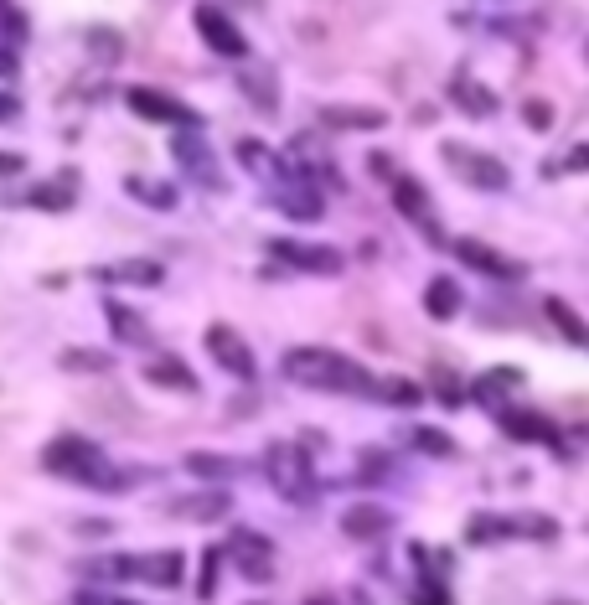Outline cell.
<instances>
[{
    "mask_svg": "<svg viewBox=\"0 0 589 605\" xmlns=\"http://www.w3.org/2000/svg\"><path fill=\"white\" fill-rule=\"evenodd\" d=\"M321 125H331V130H383L388 114L383 109H367V104H326L321 109Z\"/></svg>",
    "mask_w": 589,
    "mask_h": 605,
    "instance_id": "cell-25",
    "label": "cell"
},
{
    "mask_svg": "<svg viewBox=\"0 0 589 605\" xmlns=\"http://www.w3.org/2000/svg\"><path fill=\"white\" fill-rule=\"evenodd\" d=\"M460 306H465V295H460V285H455L450 275H434V280L424 285V311H429L434 321H455Z\"/></svg>",
    "mask_w": 589,
    "mask_h": 605,
    "instance_id": "cell-26",
    "label": "cell"
},
{
    "mask_svg": "<svg viewBox=\"0 0 589 605\" xmlns=\"http://www.w3.org/2000/svg\"><path fill=\"white\" fill-rule=\"evenodd\" d=\"M264 481L274 487V497H285V502H316V492H321V476H316V466H310V450L305 445H295V440H274L269 450H264Z\"/></svg>",
    "mask_w": 589,
    "mask_h": 605,
    "instance_id": "cell-3",
    "label": "cell"
},
{
    "mask_svg": "<svg viewBox=\"0 0 589 605\" xmlns=\"http://www.w3.org/2000/svg\"><path fill=\"white\" fill-rule=\"evenodd\" d=\"M145 383L171 388V393H197V388H202V383H197V373L186 368L181 357H171V352H161V357H150V362H145Z\"/></svg>",
    "mask_w": 589,
    "mask_h": 605,
    "instance_id": "cell-21",
    "label": "cell"
},
{
    "mask_svg": "<svg viewBox=\"0 0 589 605\" xmlns=\"http://www.w3.org/2000/svg\"><path fill=\"white\" fill-rule=\"evenodd\" d=\"M93 280H104V285H140V290H155V285L166 280V269L155 264V259H119V264L93 269Z\"/></svg>",
    "mask_w": 589,
    "mask_h": 605,
    "instance_id": "cell-19",
    "label": "cell"
},
{
    "mask_svg": "<svg viewBox=\"0 0 589 605\" xmlns=\"http://www.w3.org/2000/svg\"><path fill=\"white\" fill-rule=\"evenodd\" d=\"M181 471H192L197 481H233V476H243V471H254V461L223 456V450H186Z\"/></svg>",
    "mask_w": 589,
    "mask_h": 605,
    "instance_id": "cell-18",
    "label": "cell"
},
{
    "mask_svg": "<svg viewBox=\"0 0 589 605\" xmlns=\"http://www.w3.org/2000/svg\"><path fill=\"white\" fill-rule=\"evenodd\" d=\"M496 425H502L512 440H522V445H558L553 419L538 414V409H496Z\"/></svg>",
    "mask_w": 589,
    "mask_h": 605,
    "instance_id": "cell-16",
    "label": "cell"
},
{
    "mask_svg": "<svg viewBox=\"0 0 589 605\" xmlns=\"http://www.w3.org/2000/svg\"><path fill=\"white\" fill-rule=\"evenodd\" d=\"M124 192H130L135 202H145V207H161V213H171V207H176V187L150 181V176H124Z\"/></svg>",
    "mask_w": 589,
    "mask_h": 605,
    "instance_id": "cell-30",
    "label": "cell"
},
{
    "mask_svg": "<svg viewBox=\"0 0 589 605\" xmlns=\"http://www.w3.org/2000/svg\"><path fill=\"white\" fill-rule=\"evenodd\" d=\"M135 580H145L155 590H176L186 580V554H176V549H150V554H140L135 559Z\"/></svg>",
    "mask_w": 589,
    "mask_h": 605,
    "instance_id": "cell-17",
    "label": "cell"
},
{
    "mask_svg": "<svg viewBox=\"0 0 589 605\" xmlns=\"http://www.w3.org/2000/svg\"><path fill=\"white\" fill-rule=\"evenodd\" d=\"M543 316L558 326V337H564L569 347L589 352V321H584V316H574V306H569L564 295H548V300H543Z\"/></svg>",
    "mask_w": 589,
    "mask_h": 605,
    "instance_id": "cell-24",
    "label": "cell"
},
{
    "mask_svg": "<svg viewBox=\"0 0 589 605\" xmlns=\"http://www.w3.org/2000/svg\"><path fill=\"white\" fill-rule=\"evenodd\" d=\"M414 605H455L445 580H429V574H419V585H414Z\"/></svg>",
    "mask_w": 589,
    "mask_h": 605,
    "instance_id": "cell-38",
    "label": "cell"
},
{
    "mask_svg": "<svg viewBox=\"0 0 589 605\" xmlns=\"http://www.w3.org/2000/svg\"><path fill=\"white\" fill-rule=\"evenodd\" d=\"M88 52L99 57V63H119V52H124V42H119L114 32H104V26H93V32H88Z\"/></svg>",
    "mask_w": 589,
    "mask_h": 605,
    "instance_id": "cell-37",
    "label": "cell"
},
{
    "mask_svg": "<svg viewBox=\"0 0 589 605\" xmlns=\"http://www.w3.org/2000/svg\"><path fill=\"white\" fill-rule=\"evenodd\" d=\"M73 197H78V176L73 171H62L52 187H37L31 192V207H47V213H62V207H73Z\"/></svg>",
    "mask_w": 589,
    "mask_h": 605,
    "instance_id": "cell-33",
    "label": "cell"
},
{
    "mask_svg": "<svg viewBox=\"0 0 589 605\" xmlns=\"http://www.w3.org/2000/svg\"><path fill=\"white\" fill-rule=\"evenodd\" d=\"M269 259L300 269V275H341V259L331 244H305V238H269Z\"/></svg>",
    "mask_w": 589,
    "mask_h": 605,
    "instance_id": "cell-8",
    "label": "cell"
},
{
    "mask_svg": "<svg viewBox=\"0 0 589 605\" xmlns=\"http://www.w3.org/2000/svg\"><path fill=\"white\" fill-rule=\"evenodd\" d=\"M62 368H88V373H109L114 362L104 352H62Z\"/></svg>",
    "mask_w": 589,
    "mask_h": 605,
    "instance_id": "cell-40",
    "label": "cell"
},
{
    "mask_svg": "<svg viewBox=\"0 0 589 605\" xmlns=\"http://www.w3.org/2000/svg\"><path fill=\"white\" fill-rule=\"evenodd\" d=\"M450 99H455V109H460V114H471V119H491L496 109H502L496 88H486L471 68H460V73L450 78Z\"/></svg>",
    "mask_w": 589,
    "mask_h": 605,
    "instance_id": "cell-15",
    "label": "cell"
},
{
    "mask_svg": "<svg viewBox=\"0 0 589 605\" xmlns=\"http://www.w3.org/2000/svg\"><path fill=\"white\" fill-rule=\"evenodd\" d=\"M223 559H228V549H202V580H197V595H202V600L217 595V580H223Z\"/></svg>",
    "mask_w": 589,
    "mask_h": 605,
    "instance_id": "cell-35",
    "label": "cell"
},
{
    "mask_svg": "<svg viewBox=\"0 0 589 605\" xmlns=\"http://www.w3.org/2000/svg\"><path fill=\"white\" fill-rule=\"evenodd\" d=\"M450 249H455L460 264H471L476 275H486V280H522V275H527L522 259H512V254H502V249L481 244V238H455Z\"/></svg>",
    "mask_w": 589,
    "mask_h": 605,
    "instance_id": "cell-11",
    "label": "cell"
},
{
    "mask_svg": "<svg viewBox=\"0 0 589 605\" xmlns=\"http://www.w3.org/2000/svg\"><path fill=\"white\" fill-rule=\"evenodd\" d=\"M11 119H21V99L11 88H0V125H11Z\"/></svg>",
    "mask_w": 589,
    "mask_h": 605,
    "instance_id": "cell-43",
    "label": "cell"
},
{
    "mask_svg": "<svg viewBox=\"0 0 589 605\" xmlns=\"http://www.w3.org/2000/svg\"><path fill=\"white\" fill-rule=\"evenodd\" d=\"M124 104H130L140 119H150V125H181V130L202 125V114L192 104H181V99L161 94V88H150V83H130V88H124Z\"/></svg>",
    "mask_w": 589,
    "mask_h": 605,
    "instance_id": "cell-6",
    "label": "cell"
},
{
    "mask_svg": "<svg viewBox=\"0 0 589 605\" xmlns=\"http://www.w3.org/2000/svg\"><path fill=\"white\" fill-rule=\"evenodd\" d=\"M548 605H584V600H548Z\"/></svg>",
    "mask_w": 589,
    "mask_h": 605,
    "instance_id": "cell-49",
    "label": "cell"
},
{
    "mask_svg": "<svg viewBox=\"0 0 589 605\" xmlns=\"http://www.w3.org/2000/svg\"><path fill=\"white\" fill-rule=\"evenodd\" d=\"M16 171H26V156H16V150H6V156H0V176H16Z\"/></svg>",
    "mask_w": 589,
    "mask_h": 605,
    "instance_id": "cell-45",
    "label": "cell"
},
{
    "mask_svg": "<svg viewBox=\"0 0 589 605\" xmlns=\"http://www.w3.org/2000/svg\"><path fill=\"white\" fill-rule=\"evenodd\" d=\"M305 605H341V600H336V595H310Z\"/></svg>",
    "mask_w": 589,
    "mask_h": 605,
    "instance_id": "cell-48",
    "label": "cell"
},
{
    "mask_svg": "<svg viewBox=\"0 0 589 605\" xmlns=\"http://www.w3.org/2000/svg\"><path fill=\"white\" fill-rule=\"evenodd\" d=\"M42 471L47 476H62V481H78V487H93V492H119L124 476H114V466L104 461V450L93 445L88 435H57L42 445Z\"/></svg>",
    "mask_w": 589,
    "mask_h": 605,
    "instance_id": "cell-2",
    "label": "cell"
},
{
    "mask_svg": "<svg viewBox=\"0 0 589 605\" xmlns=\"http://www.w3.org/2000/svg\"><path fill=\"white\" fill-rule=\"evenodd\" d=\"M388 512L383 507H372V502H357V507H347L341 512V533L347 538H357V543H372V538H383L388 533Z\"/></svg>",
    "mask_w": 589,
    "mask_h": 605,
    "instance_id": "cell-23",
    "label": "cell"
},
{
    "mask_svg": "<svg viewBox=\"0 0 589 605\" xmlns=\"http://www.w3.org/2000/svg\"><path fill=\"white\" fill-rule=\"evenodd\" d=\"M522 378H527L522 368H491V373L476 378V399H486L491 409H502V393H512Z\"/></svg>",
    "mask_w": 589,
    "mask_h": 605,
    "instance_id": "cell-31",
    "label": "cell"
},
{
    "mask_svg": "<svg viewBox=\"0 0 589 605\" xmlns=\"http://www.w3.org/2000/svg\"><path fill=\"white\" fill-rule=\"evenodd\" d=\"M558 523L553 518H491V512H481V518H471V528H465V543H491V538H553Z\"/></svg>",
    "mask_w": 589,
    "mask_h": 605,
    "instance_id": "cell-13",
    "label": "cell"
},
{
    "mask_svg": "<svg viewBox=\"0 0 589 605\" xmlns=\"http://www.w3.org/2000/svg\"><path fill=\"white\" fill-rule=\"evenodd\" d=\"M372 399L398 404V409H414V404L424 399V388H419L414 378H388V383H378V393H372Z\"/></svg>",
    "mask_w": 589,
    "mask_h": 605,
    "instance_id": "cell-34",
    "label": "cell"
},
{
    "mask_svg": "<svg viewBox=\"0 0 589 605\" xmlns=\"http://www.w3.org/2000/svg\"><path fill=\"white\" fill-rule=\"evenodd\" d=\"M569 171H579V166H589V145H579V150H569V161H564Z\"/></svg>",
    "mask_w": 589,
    "mask_h": 605,
    "instance_id": "cell-47",
    "label": "cell"
},
{
    "mask_svg": "<svg viewBox=\"0 0 589 605\" xmlns=\"http://www.w3.org/2000/svg\"><path fill=\"white\" fill-rule=\"evenodd\" d=\"M388 187H393V207H398V213L424 233V244H445V233H440V213H434V202H429V192L419 187V181L398 171V176L388 181Z\"/></svg>",
    "mask_w": 589,
    "mask_h": 605,
    "instance_id": "cell-9",
    "label": "cell"
},
{
    "mask_svg": "<svg viewBox=\"0 0 589 605\" xmlns=\"http://www.w3.org/2000/svg\"><path fill=\"white\" fill-rule=\"evenodd\" d=\"M522 125L527 130H553V104L548 99H527L522 104Z\"/></svg>",
    "mask_w": 589,
    "mask_h": 605,
    "instance_id": "cell-39",
    "label": "cell"
},
{
    "mask_svg": "<svg viewBox=\"0 0 589 605\" xmlns=\"http://www.w3.org/2000/svg\"><path fill=\"white\" fill-rule=\"evenodd\" d=\"M192 21H197V37H202L217 57H233V63H243V57H248V37L233 26L228 11L212 6V0H202V6L192 11Z\"/></svg>",
    "mask_w": 589,
    "mask_h": 605,
    "instance_id": "cell-10",
    "label": "cell"
},
{
    "mask_svg": "<svg viewBox=\"0 0 589 605\" xmlns=\"http://www.w3.org/2000/svg\"><path fill=\"white\" fill-rule=\"evenodd\" d=\"M367 171H372V176H398V171H393V161H388V156H378V150L367 156Z\"/></svg>",
    "mask_w": 589,
    "mask_h": 605,
    "instance_id": "cell-44",
    "label": "cell"
},
{
    "mask_svg": "<svg viewBox=\"0 0 589 605\" xmlns=\"http://www.w3.org/2000/svg\"><path fill=\"white\" fill-rule=\"evenodd\" d=\"M109 605H135V600H109Z\"/></svg>",
    "mask_w": 589,
    "mask_h": 605,
    "instance_id": "cell-50",
    "label": "cell"
},
{
    "mask_svg": "<svg viewBox=\"0 0 589 605\" xmlns=\"http://www.w3.org/2000/svg\"><path fill=\"white\" fill-rule=\"evenodd\" d=\"M202 347H207V357L217 362V368H223L228 378H238V383H248L259 373V362H254V347H248L243 337L233 326H223V321H212L207 326V337H202Z\"/></svg>",
    "mask_w": 589,
    "mask_h": 605,
    "instance_id": "cell-7",
    "label": "cell"
},
{
    "mask_svg": "<svg viewBox=\"0 0 589 605\" xmlns=\"http://www.w3.org/2000/svg\"><path fill=\"white\" fill-rule=\"evenodd\" d=\"M388 471H393L388 450H362V476H388Z\"/></svg>",
    "mask_w": 589,
    "mask_h": 605,
    "instance_id": "cell-41",
    "label": "cell"
},
{
    "mask_svg": "<svg viewBox=\"0 0 589 605\" xmlns=\"http://www.w3.org/2000/svg\"><path fill=\"white\" fill-rule=\"evenodd\" d=\"M434 383H440V404H450V409H455V404L465 399V388H455V378H450V373H434Z\"/></svg>",
    "mask_w": 589,
    "mask_h": 605,
    "instance_id": "cell-42",
    "label": "cell"
},
{
    "mask_svg": "<svg viewBox=\"0 0 589 605\" xmlns=\"http://www.w3.org/2000/svg\"><path fill=\"white\" fill-rule=\"evenodd\" d=\"M274 202H279V213H290V218H305V223H316L321 218V187H310V181L295 176V187H285V181H274Z\"/></svg>",
    "mask_w": 589,
    "mask_h": 605,
    "instance_id": "cell-22",
    "label": "cell"
},
{
    "mask_svg": "<svg viewBox=\"0 0 589 605\" xmlns=\"http://www.w3.org/2000/svg\"><path fill=\"white\" fill-rule=\"evenodd\" d=\"M409 445L419 450V456H429V461H450V456H455V440H450L440 425H414V430H409Z\"/></svg>",
    "mask_w": 589,
    "mask_h": 605,
    "instance_id": "cell-32",
    "label": "cell"
},
{
    "mask_svg": "<svg viewBox=\"0 0 589 605\" xmlns=\"http://www.w3.org/2000/svg\"><path fill=\"white\" fill-rule=\"evenodd\" d=\"M228 554L238 559V569L248 574V580H269V574H274V564H269L274 543H269L264 533H254V528H233V538H228Z\"/></svg>",
    "mask_w": 589,
    "mask_h": 605,
    "instance_id": "cell-14",
    "label": "cell"
},
{
    "mask_svg": "<svg viewBox=\"0 0 589 605\" xmlns=\"http://www.w3.org/2000/svg\"><path fill=\"white\" fill-rule=\"evenodd\" d=\"M26 32H31V26H26L21 6H16V0H0V37H6V42H26Z\"/></svg>",
    "mask_w": 589,
    "mask_h": 605,
    "instance_id": "cell-36",
    "label": "cell"
},
{
    "mask_svg": "<svg viewBox=\"0 0 589 605\" xmlns=\"http://www.w3.org/2000/svg\"><path fill=\"white\" fill-rule=\"evenodd\" d=\"M290 166H295L300 181H310V187L341 192V171H336V161L326 156V145H321L316 135H300V140L290 145Z\"/></svg>",
    "mask_w": 589,
    "mask_h": 605,
    "instance_id": "cell-12",
    "label": "cell"
},
{
    "mask_svg": "<svg viewBox=\"0 0 589 605\" xmlns=\"http://www.w3.org/2000/svg\"><path fill=\"white\" fill-rule=\"evenodd\" d=\"M104 316H109V331L119 342H130V347H150V326L135 316V311H124L119 300H104Z\"/></svg>",
    "mask_w": 589,
    "mask_h": 605,
    "instance_id": "cell-29",
    "label": "cell"
},
{
    "mask_svg": "<svg viewBox=\"0 0 589 605\" xmlns=\"http://www.w3.org/2000/svg\"><path fill=\"white\" fill-rule=\"evenodd\" d=\"M584 57H589V47H584Z\"/></svg>",
    "mask_w": 589,
    "mask_h": 605,
    "instance_id": "cell-51",
    "label": "cell"
},
{
    "mask_svg": "<svg viewBox=\"0 0 589 605\" xmlns=\"http://www.w3.org/2000/svg\"><path fill=\"white\" fill-rule=\"evenodd\" d=\"M166 512L192 518V523H217V518H228V512H233V502H228V492H192V497H171Z\"/></svg>",
    "mask_w": 589,
    "mask_h": 605,
    "instance_id": "cell-20",
    "label": "cell"
},
{
    "mask_svg": "<svg viewBox=\"0 0 589 605\" xmlns=\"http://www.w3.org/2000/svg\"><path fill=\"white\" fill-rule=\"evenodd\" d=\"M279 373L295 388H310V393H378L367 368H357L352 357H341L331 347H290L279 357Z\"/></svg>",
    "mask_w": 589,
    "mask_h": 605,
    "instance_id": "cell-1",
    "label": "cell"
},
{
    "mask_svg": "<svg viewBox=\"0 0 589 605\" xmlns=\"http://www.w3.org/2000/svg\"><path fill=\"white\" fill-rule=\"evenodd\" d=\"M171 161L181 166L186 181H197V187H207V192H223V187H228V181H223V166H217V156H212V140H202L197 130L171 135Z\"/></svg>",
    "mask_w": 589,
    "mask_h": 605,
    "instance_id": "cell-5",
    "label": "cell"
},
{
    "mask_svg": "<svg viewBox=\"0 0 589 605\" xmlns=\"http://www.w3.org/2000/svg\"><path fill=\"white\" fill-rule=\"evenodd\" d=\"M440 161H445V166L465 181V187H476V192H502L507 181H512L507 161L486 156V150H471V145H455V140H445V145H440Z\"/></svg>",
    "mask_w": 589,
    "mask_h": 605,
    "instance_id": "cell-4",
    "label": "cell"
},
{
    "mask_svg": "<svg viewBox=\"0 0 589 605\" xmlns=\"http://www.w3.org/2000/svg\"><path fill=\"white\" fill-rule=\"evenodd\" d=\"M243 94H248V104L259 99V114H279V88H274V68L269 63H254V68H243Z\"/></svg>",
    "mask_w": 589,
    "mask_h": 605,
    "instance_id": "cell-27",
    "label": "cell"
},
{
    "mask_svg": "<svg viewBox=\"0 0 589 605\" xmlns=\"http://www.w3.org/2000/svg\"><path fill=\"white\" fill-rule=\"evenodd\" d=\"M238 166H243V171H254V176H264L269 187H274L279 176H285V161H274L264 140H238Z\"/></svg>",
    "mask_w": 589,
    "mask_h": 605,
    "instance_id": "cell-28",
    "label": "cell"
},
{
    "mask_svg": "<svg viewBox=\"0 0 589 605\" xmlns=\"http://www.w3.org/2000/svg\"><path fill=\"white\" fill-rule=\"evenodd\" d=\"M16 68H21V63H16V52H11V47H0V78H16Z\"/></svg>",
    "mask_w": 589,
    "mask_h": 605,
    "instance_id": "cell-46",
    "label": "cell"
}]
</instances>
